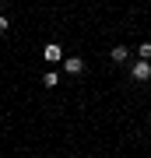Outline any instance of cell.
Instances as JSON below:
<instances>
[{
	"label": "cell",
	"mask_w": 151,
	"mask_h": 158,
	"mask_svg": "<svg viewBox=\"0 0 151 158\" xmlns=\"http://www.w3.org/2000/svg\"><path fill=\"white\" fill-rule=\"evenodd\" d=\"M42 60H46V63H60V60H63L60 42H46V46H42Z\"/></svg>",
	"instance_id": "1"
},
{
	"label": "cell",
	"mask_w": 151,
	"mask_h": 158,
	"mask_svg": "<svg viewBox=\"0 0 151 158\" xmlns=\"http://www.w3.org/2000/svg\"><path fill=\"white\" fill-rule=\"evenodd\" d=\"M130 77L134 81H148L151 77V60H137L134 67H130Z\"/></svg>",
	"instance_id": "2"
},
{
	"label": "cell",
	"mask_w": 151,
	"mask_h": 158,
	"mask_svg": "<svg viewBox=\"0 0 151 158\" xmlns=\"http://www.w3.org/2000/svg\"><path fill=\"white\" fill-rule=\"evenodd\" d=\"M63 70H67V74H81L84 70V60L81 56H67V60H63Z\"/></svg>",
	"instance_id": "3"
},
{
	"label": "cell",
	"mask_w": 151,
	"mask_h": 158,
	"mask_svg": "<svg viewBox=\"0 0 151 158\" xmlns=\"http://www.w3.org/2000/svg\"><path fill=\"white\" fill-rule=\"evenodd\" d=\"M112 60H116V63H127L130 60V49H127V46H112Z\"/></svg>",
	"instance_id": "4"
},
{
	"label": "cell",
	"mask_w": 151,
	"mask_h": 158,
	"mask_svg": "<svg viewBox=\"0 0 151 158\" xmlns=\"http://www.w3.org/2000/svg\"><path fill=\"white\" fill-rule=\"evenodd\" d=\"M42 85H46V88H56V85H60V77H56V70H46V74H42Z\"/></svg>",
	"instance_id": "5"
},
{
	"label": "cell",
	"mask_w": 151,
	"mask_h": 158,
	"mask_svg": "<svg viewBox=\"0 0 151 158\" xmlns=\"http://www.w3.org/2000/svg\"><path fill=\"white\" fill-rule=\"evenodd\" d=\"M137 53H141L137 60H151V42H141V49H137Z\"/></svg>",
	"instance_id": "6"
},
{
	"label": "cell",
	"mask_w": 151,
	"mask_h": 158,
	"mask_svg": "<svg viewBox=\"0 0 151 158\" xmlns=\"http://www.w3.org/2000/svg\"><path fill=\"white\" fill-rule=\"evenodd\" d=\"M7 28H11V21H7V18H4V14H0V35H4Z\"/></svg>",
	"instance_id": "7"
},
{
	"label": "cell",
	"mask_w": 151,
	"mask_h": 158,
	"mask_svg": "<svg viewBox=\"0 0 151 158\" xmlns=\"http://www.w3.org/2000/svg\"><path fill=\"white\" fill-rule=\"evenodd\" d=\"M148 127H151V116H148Z\"/></svg>",
	"instance_id": "8"
}]
</instances>
